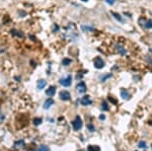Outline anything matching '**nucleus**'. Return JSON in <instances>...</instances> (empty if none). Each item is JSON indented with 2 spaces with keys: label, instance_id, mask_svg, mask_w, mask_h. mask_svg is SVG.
I'll list each match as a JSON object with an SVG mask.
<instances>
[{
  "label": "nucleus",
  "instance_id": "nucleus-1",
  "mask_svg": "<svg viewBox=\"0 0 152 151\" xmlns=\"http://www.w3.org/2000/svg\"><path fill=\"white\" fill-rule=\"evenodd\" d=\"M93 66L95 67L96 69H101L104 67V61L100 57H96L95 59L93 60Z\"/></svg>",
  "mask_w": 152,
  "mask_h": 151
},
{
  "label": "nucleus",
  "instance_id": "nucleus-2",
  "mask_svg": "<svg viewBox=\"0 0 152 151\" xmlns=\"http://www.w3.org/2000/svg\"><path fill=\"white\" fill-rule=\"evenodd\" d=\"M71 82H72V77H71V75H68L67 77H65V78L60 79V84H62L63 86H65V87L70 86Z\"/></svg>",
  "mask_w": 152,
  "mask_h": 151
},
{
  "label": "nucleus",
  "instance_id": "nucleus-3",
  "mask_svg": "<svg viewBox=\"0 0 152 151\" xmlns=\"http://www.w3.org/2000/svg\"><path fill=\"white\" fill-rule=\"evenodd\" d=\"M81 127H82V121H81V119L77 116L75 118V120H74V122H73V128L75 131H78V130L81 129Z\"/></svg>",
  "mask_w": 152,
  "mask_h": 151
},
{
  "label": "nucleus",
  "instance_id": "nucleus-4",
  "mask_svg": "<svg viewBox=\"0 0 152 151\" xmlns=\"http://www.w3.org/2000/svg\"><path fill=\"white\" fill-rule=\"evenodd\" d=\"M80 102H81V105L82 106H89V105L92 103V100L90 99V97L88 95H85V96H83L82 98H81Z\"/></svg>",
  "mask_w": 152,
  "mask_h": 151
},
{
  "label": "nucleus",
  "instance_id": "nucleus-5",
  "mask_svg": "<svg viewBox=\"0 0 152 151\" xmlns=\"http://www.w3.org/2000/svg\"><path fill=\"white\" fill-rule=\"evenodd\" d=\"M70 93L68 91H66V90H62V91L60 92V98L62 100H69L70 99Z\"/></svg>",
  "mask_w": 152,
  "mask_h": 151
},
{
  "label": "nucleus",
  "instance_id": "nucleus-6",
  "mask_svg": "<svg viewBox=\"0 0 152 151\" xmlns=\"http://www.w3.org/2000/svg\"><path fill=\"white\" fill-rule=\"evenodd\" d=\"M77 90H78L79 93H84L86 91V85L84 82H79L77 84Z\"/></svg>",
  "mask_w": 152,
  "mask_h": 151
},
{
  "label": "nucleus",
  "instance_id": "nucleus-7",
  "mask_svg": "<svg viewBox=\"0 0 152 151\" xmlns=\"http://www.w3.org/2000/svg\"><path fill=\"white\" fill-rule=\"evenodd\" d=\"M55 93H56V87L54 85L50 86L49 88L46 90V94L48 96H53V95H55Z\"/></svg>",
  "mask_w": 152,
  "mask_h": 151
},
{
  "label": "nucleus",
  "instance_id": "nucleus-8",
  "mask_svg": "<svg viewBox=\"0 0 152 151\" xmlns=\"http://www.w3.org/2000/svg\"><path fill=\"white\" fill-rule=\"evenodd\" d=\"M53 105H54V100H53L52 98H49V99L46 100L45 103H44V109H45V110H48V109H50Z\"/></svg>",
  "mask_w": 152,
  "mask_h": 151
},
{
  "label": "nucleus",
  "instance_id": "nucleus-9",
  "mask_svg": "<svg viewBox=\"0 0 152 151\" xmlns=\"http://www.w3.org/2000/svg\"><path fill=\"white\" fill-rule=\"evenodd\" d=\"M81 29H82L83 32H92V31H94V28L92 25H84V24H82L81 25Z\"/></svg>",
  "mask_w": 152,
  "mask_h": 151
},
{
  "label": "nucleus",
  "instance_id": "nucleus-10",
  "mask_svg": "<svg viewBox=\"0 0 152 151\" xmlns=\"http://www.w3.org/2000/svg\"><path fill=\"white\" fill-rule=\"evenodd\" d=\"M121 95H122V97H123L124 99H129L130 98V94L128 93L127 90H125L124 88L121 89Z\"/></svg>",
  "mask_w": 152,
  "mask_h": 151
},
{
  "label": "nucleus",
  "instance_id": "nucleus-11",
  "mask_svg": "<svg viewBox=\"0 0 152 151\" xmlns=\"http://www.w3.org/2000/svg\"><path fill=\"white\" fill-rule=\"evenodd\" d=\"M46 84H47L46 80H44V79H40L39 81H38V88H39V89H43L44 87L46 86Z\"/></svg>",
  "mask_w": 152,
  "mask_h": 151
},
{
  "label": "nucleus",
  "instance_id": "nucleus-12",
  "mask_svg": "<svg viewBox=\"0 0 152 151\" xmlns=\"http://www.w3.org/2000/svg\"><path fill=\"white\" fill-rule=\"evenodd\" d=\"M71 59H69V58H65V59H63V61H62V64L64 65V66H68L69 64H71Z\"/></svg>",
  "mask_w": 152,
  "mask_h": 151
},
{
  "label": "nucleus",
  "instance_id": "nucleus-13",
  "mask_svg": "<svg viewBox=\"0 0 152 151\" xmlns=\"http://www.w3.org/2000/svg\"><path fill=\"white\" fill-rule=\"evenodd\" d=\"M111 15H114L115 16V18L118 19V20H120V21H123V18L121 17V15L119 14V13H117V12H111Z\"/></svg>",
  "mask_w": 152,
  "mask_h": 151
},
{
  "label": "nucleus",
  "instance_id": "nucleus-14",
  "mask_svg": "<svg viewBox=\"0 0 152 151\" xmlns=\"http://www.w3.org/2000/svg\"><path fill=\"white\" fill-rule=\"evenodd\" d=\"M33 124H35L36 126L41 125V124H42V119H41V118H36V119H33Z\"/></svg>",
  "mask_w": 152,
  "mask_h": 151
},
{
  "label": "nucleus",
  "instance_id": "nucleus-15",
  "mask_svg": "<svg viewBox=\"0 0 152 151\" xmlns=\"http://www.w3.org/2000/svg\"><path fill=\"white\" fill-rule=\"evenodd\" d=\"M37 151H49V148H48V146H46V145H42L39 147V149Z\"/></svg>",
  "mask_w": 152,
  "mask_h": 151
},
{
  "label": "nucleus",
  "instance_id": "nucleus-16",
  "mask_svg": "<svg viewBox=\"0 0 152 151\" xmlns=\"http://www.w3.org/2000/svg\"><path fill=\"white\" fill-rule=\"evenodd\" d=\"M88 151H99V148L97 146L90 145V146H88Z\"/></svg>",
  "mask_w": 152,
  "mask_h": 151
},
{
  "label": "nucleus",
  "instance_id": "nucleus-17",
  "mask_svg": "<svg viewBox=\"0 0 152 151\" xmlns=\"http://www.w3.org/2000/svg\"><path fill=\"white\" fill-rule=\"evenodd\" d=\"M101 109L103 110H109V106H107V102H103V103H101Z\"/></svg>",
  "mask_w": 152,
  "mask_h": 151
},
{
  "label": "nucleus",
  "instance_id": "nucleus-18",
  "mask_svg": "<svg viewBox=\"0 0 152 151\" xmlns=\"http://www.w3.org/2000/svg\"><path fill=\"white\" fill-rule=\"evenodd\" d=\"M110 77H111V74L110 73V74H107V75H104V76H103V77H100V80L101 81H106V80L107 79V78H110Z\"/></svg>",
  "mask_w": 152,
  "mask_h": 151
},
{
  "label": "nucleus",
  "instance_id": "nucleus-19",
  "mask_svg": "<svg viewBox=\"0 0 152 151\" xmlns=\"http://www.w3.org/2000/svg\"><path fill=\"white\" fill-rule=\"evenodd\" d=\"M138 147H140V148H145V147H146V143H145L144 141H140L139 144H138Z\"/></svg>",
  "mask_w": 152,
  "mask_h": 151
},
{
  "label": "nucleus",
  "instance_id": "nucleus-20",
  "mask_svg": "<svg viewBox=\"0 0 152 151\" xmlns=\"http://www.w3.org/2000/svg\"><path fill=\"white\" fill-rule=\"evenodd\" d=\"M118 51H119V53H120V54H122V55H125V54H126V50H125L124 48H122V47L118 48Z\"/></svg>",
  "mask_w": 152,
  "mask_h": 151
},
{
  "label": "nucleus",
  "instance_id": "nucleus-21",
  "mask_svg": "<svg viewBox=\"0 0 152 151\" xmlns=\"http://www.w3.org/2000/svg\"><path fill=\"white\" fill-rule=\"evenodd\" d=\"M145 26H146V28H148V29H151L152 28V20H147Z\"/></svg>",
  "mask_w": 152,
  "mask_h": 151
},
{
  "label": "nucleus",
  "instance_id": "nucleus-22",
  "mask_svg": "<svg viewBox=\"0 0 152 151\" xmlns=\"http://www.w3.org/2000/svg\"><path fill=\"white\" fill-rule=\"evenodd\" d=\"M106 2L107 3V4H110V5H113L115 2H116V0H106Z\"/></svg>",
  "mask_w": 152,
  "mask_h": 151
},
{
  "label": "nucleus",
  "instance_id": "nucleus-23",
  "mask_svg": "<svg viewBox=\"0 0 152 151\" xmlns=\"http://www.w3.org/2000/svg\"><path fill=\"white\" fill-rule=\"evenodd\" d=\"M87 127H88V128L90 129V131H91V132H92V131H94V128H93V126H92V125H88Z\"/></svg>",
  "mask_w": 152,
  "mask_h": 151
},
{
  "label": "nucleus",
  "instance_id": "nucleus-24",
  "mask_svg": "<svg viewBox=\"0 0 152 151\" xmlns=\"http://www.w3.org/2000/svg\"><path fill=\"white\" fill-rule=\"evenodd\" d=\"M23 144H25L23 143V141H20V142H16L15 145H23Z\"/></svg>",
  "mask_w": 152,
  "mask_h": 151
},
{
  "label": "nucleus",
  "instance_id": "nucleus-25",
  "mask_svg": "<svg viewBox=\"0 0 152 151\" xmlns=\"http://www.w3.org/2000/svg\"><path fill=\"white\" fill-rule=\"evenodd\" d=\"M99 119H100V120H104V119H106V117L101 115V116H99Z\"/></svg>",
  "mask_w": 152,
  "mask_h": 151
},
{
  "label": "nucleus",
  "instance_id": "nucleus-26",
  "mask_svg": "<svg viewBox=\"0 0 152 151\" xmlns=\"http://www.w3.org/2000/svg\"><path fill=\"white\" fill-rule=\"evenodd\" d=\"M54 31H58V26H57V25L54 26Z\"/></svg>",
  "mask_w": 152,
  "mask_h": 151
},
{
  "label": "nucleus",
  "instance_id": "nucleus-27",
  "mask_svg": "<svg viewBox=\"0 0 152 151\" xmlns=\"http://www.w3.org/2000/svg\"><path fill=\"white\" fill-rule=\"evenodd\" d=\"M82 1H84V2H86V1H88V0H82Z\"/></svg>",
  "mask_w": 152,
  "mask_h": 151
},
{
  "label": "nucleus",
  "instance_id": "nucleus-28",
  "mask_svg": "<svg viewBox=\"0 0 152 151\" xmlns=\"http://www.w3.org/2000/svg\"><path fill=\"white\" fill-rule=\"evenodd\" d=\"M79 151H81V150H79Z\"/></svg>",
  "mask_w": 152,
  "mask_h": 151
}]
</instances>
